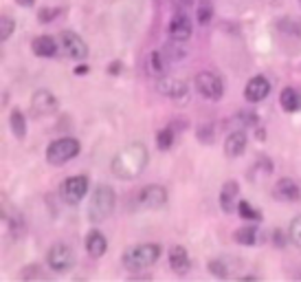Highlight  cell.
<instances>
[{
    "label": "cell",
    "mask_w": 301,
    "mask_h": 282,
    "mask_svg": "<svg viewBox=\"0 0 301 282\" xmlns=\"http://www.w3.org/2000/svg\"><path fill=\"white\" fill-rule=\"evenodd\" d=\"M88 194V176L77 174V176H68L66 181H62L60 185V198L68 205H77L84 196Z\"/></svg>",
    "instance_id": "6"
},
{
    "label": "cell",
    "mask_w": 301,
    "mask_h": 282,
    "mask_svg": "<svg viewBox=\"0 0 301 282\" xmlns=\"http://www.w3.org/2000/svg\"><path fill=\"white\" fill-rule=\"evenodd\" d=\"M46 264L55 273H66L75 264V253L66 242H55L46 253Z\"/></svg>",
    "instance_id": "5"
},
{
    "label": "cell",
    "mask_w": 301,
    "mask_h": 282,
    "mask_svg": "<svg viewBox=\"0 0 301 282\" xmlns=\"http://www.w3.org/2000/svg\"><path fill=\"white\" fill-rule=\"evenodd\" d=\"M58 14H60V9H42L40 11V20L42 22H51L53 16H58Z\"/></svg>",
    "instance_id": "29"
},
{
    "label": "cell",
    "mask_w": 301,
    "mask_h": 282,
    "mask_svg": "<svg viewBox=\"0 0 301 282\" xmlns=\"http://www.w3.org/2000/svg\"><path fill=\"white\" fill-rule=\"evenodd\" d=\"M198 139L204 141V143H211V139H214V135H211V126H207L204 130H198Z\"/></svg>",
    "instance_id": "31"
},
{
    "label": "cell",
    "mask_w": 301,
    "mask_h": 282,
    "mask_svg": "<svg viewBox=\"0 0 301 282\" xmlns=\"http://www.w3.org/2000/svg\"><path fill=\"white\" fill-rule=\"evenodd\" d=\"M167 33H170V38L174 42H185L192 38V20L185 16V11H176L174 18L170 20Z\"/></svg>",
    "instance_id": "12"
},
{
    "label": "cell",
    "mask_w": 301,
    "mask_h": 282,
    "mask_svg": "<svg viewBox=\"0 0 301 282\" xmlns=\"http://www.w3.org/2000/svg\"><path fill=\"white\" fill-rule=\"evenodd\" d=\"M280 104L286 113H297V110H301V93L297 88H290V86L284 88L282 95H280Z\"/></svg>",
    "instance_id": "20"
},
{
    "label": "cell",
    "mask_w": 301,
    "mask_h": 282,
    "mask_svg": "<svg viewBox=\"0 0 301 282\" xmlns=\"http://www.w3.org/2000/svg\"><path fill=\"white\" fill-rule=\"evenodd\" d=\"M192 3L194 0H172V7H174L176 11H185V9L192 7Z\"/></svg>",
    "instance_id": "30"
},
{
    "label": "cell",
    "mask_w": 301,
    "mask_h": 282,
    "mask_svg": "<svg viewBox=\"0 0 301 282\" xmlns=\"http://www.w3.org/2000/svg\"><path fill=\"white\" fill-rule=\"evenodd\" d=\"M16 3H18L20 7H33V5H36V0H16Z\"/></svg>",
    "instance_id": "32"
},
{
    "label": "cell",
    "mask_w": 301,
    "mask_h": 282,
    "mask_svg": "<svg viewBox=\"0 0 301 282\" xmlns=\"http://www.w3.org/2000/svg\"><path fill=\"white\" fill-rule=\"evenodd\" d=\"M288 240H290L294 247H299V249H301V214H299V216H294L290 220V225H288Z\"/></svg>",
    "instance_id": "23"
},
{
    "label": "cell",
    "mask_w": 301,
    "mask_h": 282,
    "mask_svg": "<svg viewBox=\"0 0 301 282\" xmlns=\"http://www.w3.org/2000/svg\"><path fill=\"white\" fill-rule=\"evenodd\" d=\"M106 249H108V240H106V236L102 234L99 229H92L88 231L86 236V251L90 253L92 258H102Z\"/></svg>",
    "instance_id": "19"
},
{
    "label": "cell",
    "mask_w": 301,
    "mask_h": 282,
    "mask_svg": "<svg viewBox=\"0 0 301 282\" xmlns=\"http://www.w3.org/2000/svg\"><path fill=\"white\" fill-rule=\"evenodd\" d=\"M82 150V143L75 137H62V139H55L48 143L46 148V161L51 165H64L70 159H75Z\"/></svg>",
    "instance_id": "4"
},
{
    "label": "cell",
    "mask_w": 301,
    "mask_h": 282,
    "mask_svg": "<svg viewBox=\"0 0 301 282\" xmlns=\"http://www.w3.org/2000/svg\"><path fill=\"white\" fill-rule=\"evenodd\" d=\"M196 14H198V22H200V25H207V22L214 18V5H211V0H200Z\"/></svg>",
    "instance_id": "25"
},
{
    "label": "cell",
    "mask_w": 301,
    "mask_h": 282,
    "mask_svg": "<svg viewBox=\"0 0 301 282\" xmlns=\"http://www.w3.org/2000/svg\"><path fill=\"white\" fill-rule=\"evenodd\" d=\"M88 73V66H77L75 69V75H86Z\"/></svg>",
    "instance_id": "33"
},
{
    "label": "cell",
    "mask_w": 301,
    "mask_h": 282,
    "mask_svg": "<svg viewBox=\"0 0 301 282\" xmlns=\"http://www.w3.org/2000/svg\"><path fill=\"white\" fill-rule=\"evenodd\" d=\"M238 194H240V185L238 181H226L220 190V207L224 214H233L238 209Z\"/></svg>",
    "instance_id": "15"
},
{
    "label": "cell",
    "mask_w": 301,
    "mask_h": 282,
    "mask_svg": "<svg viewBox=\"0 0 301 282\" xmlns=\"http://www.w3.org/2000/svg\"><path fill=\"white\" fill-rule=\"evenodd\" d=\"M150 159L148 148L141 141H132L130 146L121 148L110 161V172L121 181H132L143 174Z\"/></svg>",
    "instance_id": "1"
},
{
    "label": "cell",
    "mask_w": 301,
    "mask_h": 282,
    "mask_svg": "<svg viewBox=\"0 0 301 282\" xmlns=\"http://www.w3.org/2000/svg\"><path fill=\"white\" fill-rule=\"evenodd\" d=\"M246 143H248V137H246V132H244V130L231 132V135L226 137V141H224V154L228 159H236V157H240V154L246 150Z\"/></svg>",
    "instance_id": "17"
},
{
    "label": "cell",
    "mask_w": 301,
    "mask_h": 282,
    "mask_svg": "<svg viewBox=\"0 0 301 282\" xmlns=\"http://www.w3.org/2000/svg\"><path fill=\"white\" fill-rule=\"evenodd\" d=\"M116 205V194L110 185H97L90 196V205H88V220L90 223H104L112 216Z\"/></svg>",
    "instance_id": "3"
},
{
    "label": "cell",
    "mask_w": 301,
    "mask_h": 282,
    "mask_svg": "<svg viewBox=\"0 0 301 282\" xmlns=\"http://www.w3.org/2000/svg\"><path fill=\"white\" fill-rule=\"evenodd\" d=\"M163 55H165V53H160V51H154L152 55H150V64H152V71H154V73H163V71H165Z\"/></svg>",
    "instance_id": "28"
},
{
    "label": "cell",
    "mask_w": 301,
    "mask_h": 282,
    "mask_svg": "<svg viewBox=\"0 0 301 282\" xmlns=\"http://www.w3.org/2000/svg\"><path fill=\"white\" fill-rule=\"evenodd\" d=\"M272 194H275L277 201H299L301 198V187L294 183L292 179H288V176H284L275 183L272 187Z\"/></svg>",
    "instance_id": "14"
},
{
    "label": "cell",
    "mask_w": 301,
    "mask_h": 282,
    "mask_svg": "<svg viewBox=\"0 0 301 282\" xmlns=\"http://www.w3.org/2000/svg\"><path fill=\"white\" fill-rule=\"evenodd\" d=\"M238 212H240V216L246 218V220H260L262 218V214L253 205H250L248 201H240L238 203Z\"/></svg>",
    "instance_id": "26"
},
{
    "label": "cell",
    "mask_w": 301,
    "mask_h": 282,
    "mask_svg": "<svg viewBox=\"0 0 301 282\" xmlns=\"http://www.w3.org/2000/svg\"><path fill=\"white\" fill-rule=\"evenodd\" d=\"M160 253H163L160 245H156V242H141V245H134V247H130V249L124 251L121 264H124L126 269H130V271L148 269L158 260Z\"/></svg>",
    "instance_id": "2"
},
{
    "label": "cell",
    "mask_w": 301,
    "mask_h": 282,
    "mask_svg": "<svg viewBox=\"0 0 301 282\" xmlns=\"http://www.w3.org/2000/svg\"><path fill=\"white\" fill-rule=\"evenodd\" d=\"M268 93H270V82L266 80L264 75L250 77V80L246 82V86H244V99H246L248 104L264 102V99L268 97Z\"/></svg>",
    "instance_id": "11"
},
{
    "label": "cell",
    "mask_w": 301,
    "mask_h": 282,
    "mask_svg": "<svg viewBox=\"0 0 301 282\" xmlns=\"http://www.w3.org/2000/svg\"><path fill=\"white\" fill-rule=\"evenodd\" d=\"M58 49H60V44L58 40H53L51 36H38V38H33V42H31V51L38 55V58H53L55 53H58Z\"/></svg>",
    "instance_id": "18"
},
{
    "label": "cell",
    "mask_w": 301,
    "mask_h": 282,
    "mask_svg": "<svg viewBox=\"0 0 301 282\" xmlns=\"http://www.w3.org/2000/svg\"><path fill=\"white\" fill-rule=\"evenodd\" d=\"M9 126H11V132L16 135V139H24V135H26V124H24V115H22L18 108L11 110V115H9Z\"/></svg>",
    "instance_id": "21"
},
{
    "label": "cell",
    "mask_w": 301,
    "mask_h": 282,
    "mask_svg": "<svg viewBox=\"0 0 301 282\" xmlns=\"http://www.w3.org/2000/svg\"><path fill=\"white\" fill-rule=\"evenodd\" d=\"M58 106H60L58 97L51 91H46V88H38L31 95V113L36 117H48V115H53L58 110Z\"/></svg>",
    "instance_id": "9"
},
{
    "label": "cell",
    "mask_w": 301,
    "mask_h": 282,
    "mask_svg": "<svg viewBox=\"0 0 301 282\" xmlns=\"http://www.w3.org/2000/svg\"><path fill=\"white\" fill-rule=\"evenodd\" d=\"M158 91L163 93V95L176 99V102H180V99H187V93L189 88L182 80H176V77H165V80L158 82Z\"/></svg>",
    "instance_id": "16"
},
{
    "label": "cell",
    "mask_w": 301,
    "mask_h": 282,
    "mask_svg": "<svg viewBox=\"0 0 301 282\" xmlns=\"http://www.w3.org/2000/svg\"><path fill=\"white\" fill-rule=\"evenodd\" d=\"M255 240H258V229L255 227H240L236 231V242H240V245H255Z\"/></svg>",
    "instance_id": "22"
},
{
    "label": "cell",
    "mask_w": 301,
    "mask_h": 282,
    "mask_svg": "<svg viewBox=\"0 0 301 282\" xmlns=\"http://www.w3.org/2000/svg\"><path fill=\"white\" fill-rule=\"evenodd\" d=\"M172 143H174V130L167 126V128L158 130V135H156V146H158V150H170Z\"/></svg>",
    "instance_id": "24"
},
{
    "label": "cell",
    "mask_w": 301,
    "mask_h": 282,
    "mask_svg": "<svg viewBox=\"0 0 301 282\" xmlns=\"http://www.w3.org/2000/svg\"><path fill=\"white\" fill-rule=\"evenodd\" d=\"M167 260H170L172 271L178 273V275L187 273L189 271V264H192L187 249H185V247H180V245H172L170 247V251H167Z\"/></svg>",
    "instance_id": "13"
},
{
    "label": "cell",
    "mask_w": 301,
    "mask_h": 282,
    "mask_svg": "<svg viewBox=\"0 0 301 282\" xmlns=\"http://www.w3.org/2000/svg\"><path fill=\"white\" fill-rule=\"evenodd\" d=\"M196 91L200 93L202 97L211 99V102H216V99L222 97V93H224V84H222V77L211 73V71H202V73L196 75Z\"/></svg>",
    "instance_id": "8"
},
{
    "label": "cell",
    "mask_w": 301,
    "mask_h": 282,
    "mask_svg": "<svg viewBox=\"0 0 301 282\" xmlns=\"http://www.w3.org/2000/svg\"><path fill=\"white\" fill-rule=\"evenodd\" d=\"M60 51L70 60H86L88 58V47L82 40V36H77L75 31H62L58 38Z\"/></svg>",
    "instance_id": "7"
},
{
    "label": "cell",
    "mask_w": 301,
    "mask_h": 282,
    "mask_svg": "<svg viewBox=\"0 0 301 282\" xmlns=\"http://www.w3.org/2000/svg\"><path fill=\"white\" fill-rule=\"evenodd\" d=\"M167 203V190L158 183L146 185L138 190V205L143 209H160Z\"/></svg>",
    "instance_id": "10"
},
{
    "label": "cell",
    "mask_w": 301,
    "mask_h": 282,
    "mask_svg": "<svg viewBox=\"0 0 301 282\" xmlns=\"http://www.w3.org/2000/svg\"><path fill=\"white\" fill-rule=\"evenodd\" d=\"M14 29H16L14 18L4 14L2 18H0V38H2V40H9V38L14 36Z\"/></svg>",
    "instance_id": "27"
}]
</instances>
